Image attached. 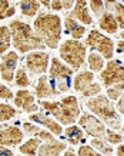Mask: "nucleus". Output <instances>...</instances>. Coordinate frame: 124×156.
Masks as SVG:
<instances>
[{"label": "nucleus", "mask_w": 124, "mask_h": 156, "mask_svg": "<svg viewBox=\"0 0 124 156\" xmlns=\"http://www.w3.org/2000/svg\"><path fill=\"white\" fill-rule=\"evenodd\" d=\"M40 106L57 119L60 125L72 126L80 118V105L76 96H64L59 102L40 100Z\"/></svg>", "instance_id": "1"}, {"label": "nucleus", "mask_w": 124, "mask_h": 156, "mask_svg": "<svg viewBox=\"0 0 124 156\" xmlns=\"http://www.w3.org/2000/svg\"><path fill=\"white\" fill-rule=\"evenodd\" d=\"M9 30L12 34V43L20 53H29L30 50H42L46 48L42 39L34 33L33 27H30L27 23L13 20L9 24Z\"/></svg>", "instance_id": "2"}, {"label": "nucleus", "mask_w": 124, "mask_h": 156, "mask_svg": "<svg viewBox=\"0 0 124 156\" xmlns=\"http://www.w3.org/2000/svg\"><path fill=\"white\" fill-rule=\"evenodd\" d=\"M33 30L42 39L44 46L50 49H56L62 39V20L57 14L42 13L34 20Z\"/></svg>", "instance_id": "3"}, {"label": "nucleus", "mask_w": 124, "mask_h": 156, "mask_svg": "<svg viewBox=\"0 0 124 156\" xmlns=\"http://www.w3.org/2000/svg\"><path fill=\"white\" fill-rule=\"evenodd\" d=\"M87 108L100 122H104L113 129L121 128V119L117 113L114 105L107 96H94L87 102Z\"/></svg>", "instance_id": "4"}, {"label": "nucleus", "mask_w": 124, "mask_h": 156, "mask_svg": "<svg viewBox=\"0 0 124 156\" xmlns=\"http://www.w3.org/2000/svg\"><path fill=\"white\" fill-rule=\"evenodd\" d=\"M60 57L66 62L67 66L74 69H80L84 62H86V44L81 43L80 40H73L69 39L63 42L59 48Z\"/></svg>", "instance_id": "5"}, {"label": "nucleus", "mask_w": 124, "mask_h": 156, "mask_svg": "<svg viewBox=\"0 0 124 156\" xmlns=\"http://www.w3.org/2000/svg\"><path fill=\"white\" fill-rule=\"evenodd\" d=\"M49 79L56 86L59 93H64L72 87V73L73 69L60 62L57 57H53L50 62V72H49Z\"/></svg>", "instance_id": "6"}, {"label": "nucleus", "mask_w": 124, "mask_h": 156, "mask_svg": "<svg viewBox=\"0 0 124 156\" xmlns=\"http://www.w3.org/2000/svg\"><path fill=\"white\" fill-rule=\"evenodd\" d=\"M100 77L104 86L114 87V89H124V65L120 60H110L107 62L106 67L100 73Z\"/></svg>", "instance_id": "7"}, {"label": "nucleus", "mask_w": 124, "mask_h": 156, "mask_svg": "<svg viewBox=\"0 0 124 156\" xmlns=\"http://www.w3.org/2000/svg\"><path fill=\"white\" fill-rule=\"evenodd\" d=\"M86 46L94 49L99 53L103 55V59H109L111 60L113 53H114V43L110 37L101 34L99 30H91L90 33L87 34L86 39Z\"/></svg>", "instance_id": "8"}, {"label": "nucleus", "mask_w": 124, "mask_h": 156, "mask_svg": "<svg viewBox=\"0 0 124 156\" xmlns=\"http://www.w3.org/2000/svg\"><path fill=\"white\" fill-rule=\"evenodd\" d=\"M79 123H80V128L83 130H86L87 135H90L94 139H103L106 136L104 125H103V122H100L99 119L96 118L94 115L89 113V112L81 113Z\"/></svg>", "instance_id": "9"}, {"label": "nucleus", "mask_w": 124, "mask_h": 156, "mask_svg": "<svg viewBox=\"0 0 124 156\" xmlns=\"http://www.w3.org/2000/svg\"><path fill=\"white\" fill-rule=\"evenodd\" d=\"M50 56L46 52H30L26 57V67L33 76H43L49 69Z\"/></svg>", "instance_id": "10"}, {"label": "nucleus", "mask_w": 124, "mask_h": 156, "mask_svg": "<svg viewBox=\"0 0 124 156\" xmlns=\"http://www.w3.org/2000/svg\"><path fill=\"white\" fill-rule=\"evenodd\" d=\"M19 62V56L17 53L10 50V52L5 53L2 56V62H0V76L5 82H12L15 79V70Z\"/></svg>", "instance_id": "11"}, {"label": "nucleus", "mask_w": 124, "mask_h": 156, "mask_svg": "<svg viewBox=\"0 0 124 156\" xmlns=\"http://www.w3.org/2000/svg\"><path fill=\"white\" fill-rule=\"evenodd\" d=\"M15 106L16 108H20L23 112H27V113H36L37 110V105L34 102V95L32 92L26 89H20L15 96Z\"/></svg>", "instance_id": "12"}, {"label": "nucleus", "mask_w": 124, "mask_h": 156, "mask_svg": "<svg viewBox=\"0 0 124 156\" xmlns=\"http://www.w3.org/2000/svg\"><path fill=\"white\" fill-rule=\"evenodd\" d=\"M23 140V130L16 126L0 129V146H17Z\"/></svg>", "instance_id": "13"}, {"label": "nucleus", "mask_w": 124, "mask_h": 156, "mask_svg": "<svg viewBox=\"0 0 124 156\" xmlns=\"http://www.w3.org/2000/svg\"><path fill=\"white\" fill-rule=\"evenodd\" d=\"M34 95L37 96L39 99H44V98H52V96L60 95L56 89V86L52 83V80L49 79V76L43 75L39 77L36 89H34Z\"/></svg>", "instance_id": "14"}, {"label": "nucleus", "mask_w": 124, "mask_h": 156, "mask_svg": "<svg viewBox=\"0 0 124 156\" xmlns=\"http://www.w3.org/2000/svg\"><path fill=\"white\" fill-rule=\"evenodd\" d=\"M67 16H70L74 20H80V23L83 24H93V17H91L90 12H89V5L84 0L74 2L72 13H69Z\"/></svg>", "instance_id": "15"}, {"label": "nucleus", "mask_w": 124, "mask_h": 156, "mask_svg": "<svg viewBox=\"0 0 124 156\" xmlns=\"http://www.w3.org/2000/svg\"><path fill=\"white\" fill-rule=\"evenodd\" d=\"M29 119H32L33 122H37L40 125H43L44 128H47V130L53 135H62L63 133V129H62V125L57 122V120H54V119H50L49 116H46L44 113H40V112H36V113H32L29 116Z\"/></svg>", "instance_id": "16"}, {"label": "nucleus", "mask_w": 124, "mask_h": 156, "mask_svg": "<svg viewBox=\"0 0 124 156\" xmlns=\"http://www.w3.org/2000/svg\"><path fill=\"white\" fill-rule=\"evenodd\" d=\"M66 143L59 142V140H52V142L40 145L37 151V156H60L62 152L66 151Z\"/></svg>", "instance_id": "17"}, {"label": "nucleus", "mask_w": 124, "mask_h": 156, "mask_svg": "<svg viewBox=\"0 0 124 156\" xmlns=\"http://www.w3.org/2000/svg\"><path fill=\"white\" fill-rule=\"evenodd\" d=\"M64 27H66L67 33L72 34L73 40H79V39H81L84 36V33H86V27H84L83 24L79 23L77 20L72 19L70 16H66V17H64Z\"/></svg>", "instance_id": "18"}, {"label": "nucleus", "mask_w": 124, "mask_h": 156, "mask_svg": "<svg viewBox=\"0 0 124 156\" xmlns=\"http://www.w3.org/2000/svg\"><path fill=\"white\" fill-rule=\"evenodd\" d=\"M93 79H94V75H93L91 72H86V70L80 72V73H77L76 77H74V80H73V87H74L76 92L83 93V92L93 83Z\"/></svg>", "instance_id": "19"}, {"label": "nucleus", "mask_w": 124, "mask_h": 156, "mask_svg": "<svg viewBox=\"0 0 124 156\" xmlns=\"http://www.w3.org/2000/svg\"><path fill=\"white\" fill-rule=\"evenodd\" d=\"M99 26L109 34H116L117 30H119V24L114 19V14L109 13V12L101 14V17L99 19Z\"/></svg>", "instance_id": "20"}, {"label": "nucleus", "mask_w": 124, "mask_h": 156, "mask_svg": "<svg viewBox=\"0 0 124 156\" xmlns=\"http://www.w3.org/2000/svg\"><path fill=\"white\" fill-rule=\"evenodd\" d=\"M40 145H42V140H40V139H37V137H32V139H29L27 142H24L23 145H20L19 151H20V153H23V156L24 155L26 156H33L34 153H37Z\"/></svg>", "instance_id": "21"}, {"label": "nucleus", "mask_w": 124, "mask_h": 156, "mask_svg": "<svg viewBox=\"0 0 124 156\" xmlns=\"http://www.w3.org/2000/svg\"><path fill=\"white\" fill-rule=\"evenodd\" d=\"M64 136H66L70 145H77L83 139V129L80 126H74V125L67 126L64 129Z\"/></svg>", "instance_id": "22"}, {"label": "nucleus", "mask_w": 124, "mask_h": 156, "mask_svg": "<svg viewBox=\"0 0 124 156\" xmlns=\"http://www.w3.org/2000/svg\"><path fill=\"white\" fill-rule=\"evenodd\" d=\"M20 10H22V14L27 16V17H32L39 12L40 9V2H36V0H27V2H20L19 3Z\"/></svg>", "instance_id": "23"}, {"label": "nucleus", "mask_w": 124, "mask_h": 156, "mask_svg": "<svg viewBox=\"0 0 124 156\" xmlns=\"http://www.w3.org/2000/svg\"><path fill=\"white\" fill-rule=\"evenodd\" d=\"M10 43H12V34H10L9 26H0V55L9 50Z\"/></svg>", "instance_id": "24"}, {"label": "nucleus", "mask_w": 124, "mask_h": 156, "mask_svg": "<svg viewBox=\"0 0 124 156\" xmlns=\"http://www.w3.org/2000/svg\"><path fill=\"white\" fill-rule=\"evenodd\" d=\"M87 62H89V67L91 69V72H100L104 66L103 56H100L99 53H90L87 57Z\"/></svg>", "instance_id": "25"}, {"label": "nucleus", "mask_w": 124, "mask_h": 156, "mask_svg": "<svg viewBox=\"0 0 124 156\" xmlns=\"http://www.w3.org/2000/svg\"><path fill=\"white\" fill-rule=\"evenodd\" d=\"M91 147L101 153V155H111L113 153V147L111 145H109L107 142H103V139H93L91 140Z\"/></svg>", "instance_id": "26"}, {"label": "nucleus", "mask_w": 124, "mask_h": 156, "mask_svg": "<svg viewBox=\"0 0 124 156\" xmlns=\"http://www.w3.org/2000/svg\"><path fill=\"white\" fill-rule=\"evenodd\" d=\"M15 83H16V86H17V87H20V89H26V87L30 85L29 76H27V73H26V69H24L23 66H22L19 70L16 72V75H15Z\"/></svg>", "instance_id": "27"}, {"label": "nucleus", "mask_w": 124, "mask_h": 156, "mask_svg": "<svg viewBox=\"0 0 124 156\" xmlns=\"http://www.w3.org/2000/svg\"><path fill=\"white\" fill-rule=\"evenodd\" d=\"M16 7L13 5H10V2L7 0H0V20L7 19L10 16H15Z\"/></svg>", "instance_id": "28"}, {"label": "nucleus", "mask_w": 124, "mask_h": 156, "mask_svg": "<svg viewBox=\"0 0 124 156\" xmlns=\"http://www.w3.org/2000/svg\"><path fill=\"white\" fill-rule=\"evenodd\" d=\"M16 109L12 108L10 105H6V103H2L0 102V122H6L9 119H13L16 116Z\"/></svg>", "instance_id": "29"}, {"label": "nucleus", "mask_w": 124, "mask_h": 156, "mask_svg": "<svg viewBox=\"0 0 124 156\" xmlns=\"http://www.w3.org/2000/svg\"><path fill=\"white\" fill-rule=\"evenodd\" d=\"M74 6V2L72 0H54V2H50V9L52 10H70L73 9Z\"/></svg>", "instance_id": "30"}, {"label": "nucleus", "mask_w": 124, "mask_h": 156, "mask_svg": "<svg viewBox=\"0 0 124 156\" xmlns=\"http://www.w3.org/2000/svg\"><path fill=\"white\" fill-rule=\"evenodd\" d=\"M114 12H116L114 19H116V22H117V24H119V27L124 29V5H121V3H116Z\"/></svg>", "instance_id": "31"}, {"label": "nucleus", "mask_w": 124, "mask_h": 156, "mask_svg": "<svg viewBox=\"0 0 124 156\" xmlns=\"http://www.w3.org/2000/svg\"><path fill=\"white\" fill-rule=\"evenodd\" d=\"M87 5L91 7V10H93V13L96 14V16H99V17H101V14L104 13V2H101V0H91V2H89Z\"/></svg>", "instance_id": "32"}, {"label": "nucleus", "mask_w": 124, "mask_h": 156, "mask_svg": "<svg viewBox=\"0 0 124 156\" xmlns=\"http://www.w3.org/2000/svg\"><path fill=\"white\" fill-rule=\"evenodd\" d=\"M23 130L24 133H27V135H30V136H37L39 133L42 132V129L39 128V126H36L34 123H30V122H26L23 123Z\"/></svg>", "instance_id": "33"}, {"label": "nucleus", "mask_w": 124, "mask_h": 156, "mask_svg": "<svg viewBox=\"0 0 124 156\" xmlns=\"http://www.w3.org/2000/svg\"><path fill=\"white\" fill-rule=\"evenodd\" d=\"M77 153H79V156H103L101 153H99L96 149H93V147L89 146V145H83V146H80Z\"/></svg>", "instance_id": "34"}, {"label": "nucleus", "mask_w": 124, "mask_h": 156, "mask_svg": "<svg viewBox=\"0 0 124 156\" xmlns=\"http://www.w3.org/2000/svg\"><path fill=\"white\" fill-rule=\"evenodd\" d=\"M100 90H101V86L99 85V83H94V82H93V83L83 92V98H91V96H96Z\"/></svg>", "instance_id": "35"}, {"label": "nucleus", "mask_w": 124, "mask_h": 156, "mask_svg": "<svg viewBox=\"0 0 124 156\" xmlns=\"http://www.w3.org/2000/svg\"><path fill=\"white\" fill-rule=\"evenodd\" d=\"M106 137H107V142L113 143V145H119L120 142H123V136L116 133L114 130H106Z\"/></svg>", "instance_id": "36"}, {"label": "nucleus", "mask_w": 124, "mask_h": 156, "mask_svg": "<svg viewBox=\"0 0 124 156\" xmlns=\"http://www.w3.org/2000/svg\"><path fill=\"white\" fill-rule=\"evenodd\" d=\"M12 98H15L13 96V92L5 85H0V99L3 100H12Z\"/></svg>", "instance_id": "37"}, {"label": "nucleus", "mask_w": 124, "mask_h": 156, "mask_svg": "<svg viewBox=\"0 0 124 156\" xmlns=\"http://www.w3.org/2000/svg\"><path fill=\"white\" fill-rule=\"evenodd\" d=\"M121 96V90L114 89V87H109L107 89V98L111 100H119Z\"/></svg>", "instance_id": "38"}, {"label": "nucleus", "mask_w": 124, "mask_h": 156, "mask_svg": "<svg viewBox=\"0 0 124 156\" xmlns=\"http://www.w3.org/2000/svg\"><path fill=\"white\" fill-rule=\"evenodd\" d=\"M0 156H15V153L10 151L9 147L0 146Z\"/></svg>", "instance_id": "39"}, {"label": "nucleus", "mask_w": 124, "mask_h": 156, "mask_svg": "<svg viewBox=\"0 0 124 156\" xmlns=\"http://www.w3.org/2000/svg\"><path fill=\"white\" fill-rule=\"evenodd\" d=\"M117 109H119L120 113L124 115V96H121L119 99V103H117Z\"/></svg>", "instance_id": "40"}, {"label": "nucleus", "mask_w": 124, "mask_h": 156, "mask_svg": "<svg viewBox=\"0 0 124 156\" xmlns=\"http://www.w3.org/2000/svg\"><path fill=\"white\" fill-rule=\"evenodd\" d=\"M117 156H124V143L119 145V147H117Z\"/></svg>", "instance_id": "41"}, {"label": "nucleus", "mask_w": 124, "mask_h": 156, "mask_svg": "<svg viewBox=\"0 0 124 156\" xmlns=\"http://www.w3.org/2000/svg\"><path fill=\"white\" fill-rule=\"evenodd\" d=\"M117 46H119V49H120V52L124 55V40H120L119 43H117Z\"/></svg>", "instance_id": "42"}, {"label": "nucleus", "mask_w": 124, "mask_h": 156, "mask_svg": "<svg viewBox=\"0 0 124 156\" xmlns=\"http://www.w3.org/2000/svg\"><path fill=\"white\" fill-rule=\"evenodd\" d=\"M63 156H77V155H76V153H74L73 151H64Z\"/></svg>", "instance_id": "43"}, {"label": "nucleus", "mask_w": 124, "mask_h": 156, "mask_svg": "<svg viewBox=\"0 0 124 156\" xmlns=\"http://www.w3.org/2000/svg\"><path fill=\"white\" fill-rule=\"evenodd\" d=\"M40 5H44L46 7H49V9H50V2H40Z\"/></svg>", "instance_id": "44"}, {"label": "nucleus", "mask_w": 124, "mask_h": 156, "mask_svg": "<svg viewBox=\"0 0 124 156\" xmlns=\"http://www.w3.org/2000/svg\"><path fill=\"white\" fill-rule=\"evenodd\" d=\"M120 37H121V39H123V40H124V30H123V32H121V33H120Z\"/></svg>", "instance_id": "45"}, {"label": "nucleus", "mask_w": 124, "mask_h": 156, "mask_svg": "<svg viewBox=\"0 0 124 156\" xmlns=\"http://www.w3.org/2000/svg\"><path fill=\"white\" fill-rule=\"evenodd\" d=\"M121 128H123V130H124V125H123V126H121Z\"/></svg>", "instance_id": "46"}, {"label": "nucleus", "mask_w": 124, "mask_h": 156, "mask_svg": "<svg viewBox=\"0 0 124 156\" xmlns=\"http://www.w3.org/2000/svg\"><path fill=\"white\" fill-rule=\"evenodd\" d=\"M20 156H23V155H20Z\"/></svg>", "instance_id": "47"}]
</instances>
